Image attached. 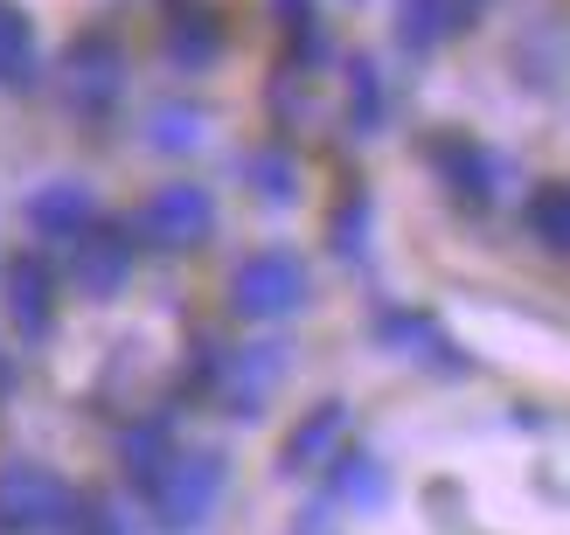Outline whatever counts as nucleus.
I'll return each mask as SVG.
<instances>
[{
	"label": "nucleus",
	"mask_w": 570,
	"mask_h": 535,
	"mask_svg": "<svg viewBox=\"0 0 570 535\" xmlns=\"http://www.w3.org/2000/svg\"><path fill=\"white\" fill-rule=\"evenodd\" d=\"M77 522V487L42 459L0 466V535H63Z\"/></svg>",
	"instance_id": "nucleus-1"
},
{
	"label": "nucleus",
	"mask_w": 570,
	"mask_h": 535,
	"mask_svg": "<svg viewBox=\"0 0 570 535\" xmlns=\"http://www.w3.org/2000/svg\"><path fill=\"white\" fill-rule=\"evenodd\" d=\"M223 480H230V466H223V453H175L160 466V480L147 487L154 501V515L167 535H188V528H203L216 515V501H223Z\"/></svg>",
	"instance_id": "nucleus-2"
},
{
	"label": "nucleus",
	"mask_w": 570,
	"mask_h": 535,
	"mask_svg": "<svg viewBox=\"0 0 570 535\" xmlns=\"http://www.w3.org/2000/svg\"><path fill=\"white\" fill-rule=\"evenodd\" d=\"M299 299H306V265L293 250H258L230 278V306L244 320H285V314H299Z\"/></svg>",
	"instance_id": "nucleus-3"
},
{
	"label": "nucleus",
	"mask_w": 570,
	"mask_h": 535,
	"mask_svg": "<svg viewBox=\"0 0 570 535\" xmlns=\"http://www.w3.org/2000/svg\"><path fill=\"white\" fill-rule=\"evenodd\" d=\"M216 230V195L203 181H167L147 209H139V244L154 250H188Z\"/></svg>",
	"instance_id": "nucleus-4"
},
{
	"label": "nucleus",
	"mask_w": 570,
	"mask_h": 535,
	"mask_svg": "<svg viewBox=\"0 0 570 535\" xmlns=\"http://www.w3.org/2000/svg\"><path fill=\"white\" fill-rule=\"evenodd\" d=\"M132 258H139V237L126 230V222H83V230L70 237V278H77V293H91V299H111L132 278Z\"/></svg>",
	"instance_id": "nucleus-5"
},
{
	"label": "nucleus",
	"mask_w": 570,
	"mask_h": 535,
	"mask_svg": "<svg viewBox=\"0 0 570 535\" xmlns=\"http://www.w3.org/2000/svg\"><path fill=\"white\" fill-rule=\"evenodd\" d=\"M21 216H28V230H36V237L70 244L83 222H98V202H91V188H83V181H49V188H36L21 202Z\"/></svg>",
	"instance_id": "nucleus-6"
},
{
	"label": "nucleus",
	"mask_w": 570,
	"mask_h": 535,
	"mask_svg": "<svg viewBox=\"0 0 570 535\" xmlns=\"http://www.w3.org/2000/svg\"><path fill=\"white\" fill-rule=\"evenodd\" d=\"M432 160H439V175H445V188L460 195V202H473V209L494 202V175H501V167H494L488 147H473V139H439Z\"/></svg>",
	"instance_id": "nucleus-7"
},
{
	"label": "nucleus",
	"mask_w": 570,
	"mask_h": 535,
	"mask_svg": "<svg viewBox=\"0 0 570 535\" xmlns=\"http://www.w3.org/2000/svg\"><path fill=\"white\" fill-rule=\"evenodd\" d=\"M8 320L21 327V341H42L56 327V299H49V271L36 258H14L8 265Z\"/></svg>",
	"instance_id": "nucleus-8"
},
{
	"label": "nucleus",
	"mask_w": 570,
	"mask_h": 535,
	"mask_svg": "<svg viewBox=\"0 0 570 535\" xmlns=\"http://www.w3.org/2000/svg\"><path fill=\"white\" fill-rule=\"evenodd\" d=\"M70 83H77V105H105L111 91H119V42H111V36H83L77 49H70Z\"/></svg>",
	"instance_id": "nucleus-9"
},
{
	"label": "nucleus",
	"mask_w": 570,
	"mask_h": 535,
	"mask_svg": "<svg viewBox=\"0 0 570 535\" xmlns=\"http://www.w3.org/2000/svg\"><path fill=\"white\" fill-rule=\"evenodd\" d=\"M0 83L8 91H28L36 83V28L14 0H0Z\"/></svg>",
	"instance_id": "nucleus-10"
},
{
	"label": "nucleus",
	"mask_w": 570,
	"mask_h": 535,
	"mask_svg": "<svg viewBox=\"0 0 570 535\" xmlns=\"http://www.w3.org/2000/svg\"><path fill=\"white\" fill-rule=\"evenodd\" d=\"M272 383H278V348L265 341V348H244V361L230 369V383H223V397H230L237 417H258V397Z\"/></svg>",
	"instance_id": "nucleus-11"
},
{
	"label": "nucleus",
	"mask_w": 570,
	"mask_h": 535,
	"mask_svg": "<svg viewBox=\"0 0 570 535\" xmlns=\"http://www.w3.org/2000/svg\"><path fill=\"white\" fill-rule=\"evenodd\" d=\"M522 222H529V237L543 244V250H563V244H570V195H563L557 181H543V188L522 202Z\"/></svg>",
	"instance_id": "nucleus-12"
},
{
	"label": "nucleus",
	"mask_w": 570,
	"mask_h": 535,
	"mask_svg": "<svg viewBox=\"0 0 570 535\" xmlns=\"http://www.w3.org/2000/svg\"><path fill=\"white\" fill-rule=\"evenodd\" d=\"M216 49H223V28L209 14H175V28H167V56L175 63L203 70V63H216Z\"/></svg>",
	"instance_id": "nucleus-13"
},
{
	"label": "nucleus",
	"mask_w": 570,
	"mask_h": 535,
	"mask_svg": "<svg viewBox=\"0 0 570 535\" xmlns=\"http://www.w3.org/2000/svg\"><path fill=\"white\" fill-rule=\"evenodd\" d=\"M334 494L355 501V508H383L390 480H383V466L368 459V453H341V466H334Z\"/></svg>",
	"instance_id": "nucleus-14"
},
{
	"label": "nucleus",
	"mask_w": 570,
	"mask_h": 535,
	"mask_svg": "<svg viewBox=\"0 0 570 535\" xmlns=\"http://www.w3.org/2000/svg\"><path fill=\"white\" fill-rule=\"evenodd\" d=\"M175 459V445H167V425H139L132 438H126V480L147 494L154 480H160V466Z\"/></svg>",
	"instance_id": "nucleus-15"
},
{
	"label": "nucleus",
	"mask_w": 570,
	"mask_h": 535,
	"mask_svg": "<svg viewBox=\"0 0 570 535\" xmlns=\"http://www.w3.org/2000/svg\"><path fill=\"white\" fill-rule=\"evenodd\" d=\"M334 438H341V404H321V410H313V417H306V425H299L293 438H285V473L313 466V459H321Z\"/></svg>",
	"instance_id": "nucleus-16"
},
{
	"label": "nucleus",
	"mask_w": 570,
	"mask_h": 535,
	"mask_svg": "<svg viewBox=\"0 0 570 535\" xmlns=\"http://www.w3.org/2000/svg\"><path fill=\"white\" fill-rule=\"evenodd\" d=\"M452 21H460V0H404V21H396V36H404V49H432Z\"/></svg>",
	"instance_id": "nucleus-17"
},
{
	"label": "nucleus",
	"mask_w": 570,
	"mask_h": 535,
	"mask_svg": "<svg viewBox=\"0 0 570 535\" xmlns=\"http://www.w3.org/2000/svg\"><path fill=\"white\" fill-rule=\"evenodd\" d=\"M348 119H355V132L383 126V77H376L368 56H355V70H348Z\"/></svg>",
	"instance_id": "nucleus-18"
},
{
	"label": "nucleus",
	"mask_w": 570,
	"mask_h": 535,
	"mask_svg": "<svg viewBox=\"0 0 570 535\" xmlns=\"http://www.w3.org/2000/svg\"><path fill=\"white\" fill-rule=\"evenodd\" d=\"M147 139H154L160 153H181V147H195V139H203V119H195V111H181V105H160Z\"/></svg>",
	"instance_id": "nucleus-19"
},
{
	"label": "nucleus",
	"mask_w": 570,
	"mask_h": 535,
	"mask_svg": "<svg viewBox=\"0 0 570 535\" xmlns=\"http://www.w3.org/2000/svg\"><path fill=\"white\" fill-rule=\"evenodd\" d=\"M250 175H258V188L272 195V202H285V195H293V167H285L278 153H258V160H250Z\"/></svg>",
	"instance_id": "nucleus-20"
},
{
	"label": "nucleus",
	"mask_w": 570,
	"mask_h": 535,
	"mask_svg": "<svg viewBox=\"0 0 570 535\" xmlns=\"http://www.w3.org/2000/svg\"><path fill=\"white\" fill-rule=\"evenodd\" d=\"M362 222H368V202H348V209L334 216V250H341V258H355V250H362Z\"/></svg>",
	"instance_id": "nucleus-21"
},
{
	"label": "nucleus",
	"mask_w": 570,
	"mask_h": 535,
	"mask_svg": "<svg viewBox=\"0 0 570 535\" xmlns=\"http://www.w3.org/2000/svg\"><path fill=\"white\" fill-rule=\"evenodd\" d=\"M77 535H126V522L119 515H105V508H83V501H77V522H70Z\"/></svg>",
	"instance_id": "nucleus-22"
},
{
	"label": "nucleus",
	"mask_w": 570,
	"mask_h": 535,
	"mask_svg": "<svg viewBox=\"0 0 570 535\" xmlns=\"http://www.w3.org/2000/svg\"><path fill=\"white\" fill-rule=\"evenodd\" d=\"M278 14L293 21V28H313V14H306V0H278Z\"/></svg>",
	"instance_id": "nucleus-23"
}]
</instances>
